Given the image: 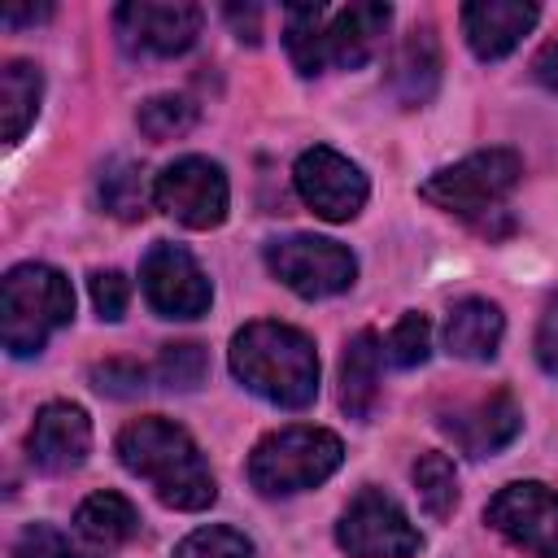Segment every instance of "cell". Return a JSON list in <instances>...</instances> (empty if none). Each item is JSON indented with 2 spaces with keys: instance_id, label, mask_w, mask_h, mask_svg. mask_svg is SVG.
<instances>
[{
  "instance_id": "ac0fdd59",
  "label": "cell",
  "mask_w": 558,
  "mask_h": 558,
  "mask_svg": "<svg viewBox=\"0 0 558 558\" xmlns=\"http://www.w3.org/2000/svg\"><path fill=\"white\" fill-rule=\"evenodd\" d=\"M501 336H506V318L493 301L484 296H462L449 305V318H445V349L453 357H466V362H488L497 357L501 349Z\"/></svg>"
},
{
  "instance_id": "30bf717a",
  "label": "cell",
  "mask_w": 558,
  "mask_h": 558,
  "mask_svg": "<svg viewBox=\"0 0 558 558\" xmlns=\"http://www.w3.org/2000/svg\"><path fill=\"white\" fill-rule=\"evenodd\" d=\"M140 288L144 301L161 318H201L214 301V283L201 270V262L170 240H157L140 262Z\"/></svg>"
},
{
  "instance_id": "e0dca14e",
  "label": "cell",
  "mask_w": 558,
  "mask_h": 558,
  "mask_svg": "<svg viewBox=\"0 0 558 558\" xmlns=\"http://www.w3.org/2000/svg\"><path fill=\"white\" fill-rule=\"evenodd\" d=\"M388 87L405 109H418L440 87V44L432 26H410L388 61Z\"/></svg>"
},
{
  "instance_id": "f1b7e54d",
  "label": "cell",
  "mask_w": 558,
  "mask_h": 558,
  "mask_svg": "<svg viewBox=\"0 0 558 558\" xmlns=\"http://www.w3.org/2000/svg\"><path fill=\"white\" fill-rule=\"evenodd\" d=\"M92 384H96V392H105V397H140V392L148 388V371H144L140 362L113 357V362L92 366Z\"/></svg>"
},
{
  "instance_id": "484cf974",
  "label": "cell",
  "mask_w": 558,
  "mask_h": 558,
  "mask_svg": "<svg viewBox=\"0 0 558 558\" xmlns=\"http://www.w3.org/2000/svg\"><path fill=\"white\" fill-rule=\"evenodd\" d=\"M9 558H105V549H87L52 523H26L17 532Z\"/></svg>"
},
{
  "instance_id": "3957f363",
  "label": "cell",
  "mask_w": 558,
  "mask_h": 558,
  "mask_svg": "<svg viewBox=\"0 0 558 558\" xmlns=\"http://www.w3.org/2000/svg\"><path fill=\"white\" fill-rule=\"evenodd\" d=\"M231 375L262 401L279 410H301L318 397V353L314 340L288 323H244L231 336Z\"/></svg>"
},
{
  "instance_id": "44dd1931",
  "label": "cell",
  "mask_w": 558,
  "mask_h": 558,
  "mask_svg": "<svg viewBox=\"0 0 558 558\" xmlns=\"http://www.w3.org/2000/svg\"><path fill=\"white\" fill-rule=\"evenodd\" d=\"M96 205L105 214H113L118 222H140L153 205V183H148L144 166L131 157H113L96 179Z\"/></svg>"
},
{
  "instance_id": "7c38bea8",
  "label": "cell",
  "mask_w": 558,
  "mask_h": 558,
  "mask_svg": "<svg viewBox=\"0 0 558 558\" xmlns=\"http://www.w3.org/2000/svg\"><path fill=\"white\" fill-rule=\"evenodd\" d=\"M292 183H296V196L327 222H349L362 214L366 196H371V183L366 174L336 148L327 144H314L296 157L292 166Z\"/></svg>"
},
{
  "instance_id": "603a6c76",
  "label": "cell",
  "mask_w": 558,
  "mask_h": 558,
  "mask_svg": "<svg viewBox=\"0 0 558 558\" xmlns=\"http://www.w3.org/2000/svg\"><path fill=\"white\" fill-rule=\"evenodd\" d=\"M414 488H418V501L432 519H449L458 510V475H453V462L445 453H423L414 462Z\"/></svg>"
},
{
  "instance_id": "836d02e7",
  "label": "cell",
  "mask_w": 558,
  "mask_h": 558,
  "mask_svg": "<svg viewBox=\"0 0 558 558\" xmlns=\"http://www.w3.org/2000/svg\"><path fill=\"white\" fill-rule=\"evenodd\" d=\"M52 17V4H39V9H4V26H22V22H44Z\"/></svg>"
},
{
  "instance_id": "7402d4cb",
  "label": "cell",
  "mask_w": 558,
  "mask_h": 558,
  "mask_svg": "<svg viewBox=\"0 0 558 558\" xmlns=\"http://www.w3.org/2000/svg\"><path fill=\"white\" fill-rule=\"evenodd\" d=\"M44 100V74L31 61H4L0 70V118H4V144H17L31 122L39 118Z\"/></svg>"
},
{
  "instance_id": "4dcf8cb0",
  "label": "cell",
  "mask_w": 558,
  "mask_h": 558,
  "mask_svg": "<svg viewBox=\"0 0 558 558\" xmlns=\"http://www.w3.org/2000/svg\"><path fill=\"white\" fill-rule=\"evenodd\" d=\"M536 362L545 375H558V296H549V305L536 323Z\"/></svg>"
},
{
  "instance_id": "f546056e",
  "label": "cell",
  "mask_w": 558,
  "mask_h": 558,
  "mask_svg": "<svg viewBox=\"0 0 558 558\" xmlns=\"http://www.w3.org/2000/svg\"><path fill=\"white\" fill-rule=\"evenodd\" d=\"M87 288H92V305H96V314H100L105 323H118V318L126 314L131 283H126L122 270H92Z\"/></svg>"
},
{
  "instance_id": "8992f818",
  "label": "cell",
  "mask_w": 558,
  "mask_h": 558,
  "mask_svg": "<svg viewBox=\"0 0 558 558\" xmlns=\"http://www.w3.org/2000/svg\"><path fill=\"white\" fill-rule=\"evenodd\" d=\"M523 174V161L519 153L510 148H484V153H471L453 166H440L436 174L423 179L418 196L432 201L436 209H449L466 222H475L480 231H488V218L501 214V201L514 192Z\"/></svg>"
},
{
  "instance_id": "4316f807",
  "label": "cell",
  "mask_w": 558,
  "mask_h": 558,
  "mask_svg": "<svg viewBox=\"0 0 558 558\" xmlns=\"http://www.w3.org/2000/svg\"><path fill=\"white\" fill-rule=\"evenodd\" d=\"M427 353H432V323H427V314L405 310V314L397 318V327L388 331V340H384V357H388L392 366L410 371V366H423Z\"/></svg>"
},
{
  "instance_id": "2e32d148",
  "label": "cell",
  "mask_w": 558,
  "mask_h": 558,
  "mask_svg": "<svg viewBox=\"0 0 558 558\" xmlns=\"http://www.w3.org/2000/svg\"><path fill=\"white\" fill-rule=\"evenodd\" d=\"M541 9L527 0H471L462 4V35L480 61H501L536 26Z\"/></svg>"
},
{
  "instance_id": "5b68a950",
  "label": "cell",
  "mask_w": 558,
  "mask_h": 558,
  "mask_svg": "<svg viewBox=\"0 0 558 558\" xmlns=\"http://www.w3.org/2000/svg\"><path fill=\"white\" fill-rule=\"evenodd\" d=\"M340 462H344V445L336 432L296 423V427H279L253 445L248 484L262 497H292V493H305V488L323 484L327 475H336Z\"/></svg>"
},
{
  "instance_id": "83f0119b",
  "label": "cell",
  "mask_w": 558,
  "mask_h": 558,
  "mask_svg": "<svg viewBox=\"0 0 558 558\" xmlns=\"http://www.w3.org/2000/svg\"><path fill=\"white\" fill-rule=\"evenodd\" d=\"M174 558H257V549L244 532H235L227 523H209V527L187 532L174 545Z\"/></svg>"
},
{
  "instance_id": "52a82bcc",
  "label": "cell",
  "mask_w": 558,
  "mask_h": 558,
  "mask_svg": "<svg viewBox=\"0 0 558 558\" xmlns=\"http://www.w3.org/2000/svg\"><path fill=\"white\" fill-rule=\"evenodd\" d=\"M336 545L349 558H414L423 549V536L397 497H388L384 488H362L336 523Z\"/></svg>"
},
{
  "instance_id": "cb8c5ba5",
  "label": "cell",
  "mask_w": 558,
  "mask_h": 558,
  "mask_svg": "<svg viewBox=\"0 0 558 558\" xmlns=\"http://www.w3.org/2000/svg\"><path fill=\"white\" fill-rule=\"evenodd\" d=\"M140 131L153 140V144H166V140H179L196 126V105L187 96H174V92H161V96H148L135 113Z\"/></svg>"
},
{
  "instance_id": "d4e9b609",
  "label": "cell",
  "mask_w": 558,
  "mask_h": 558,
  "mask_svg": "<svg viewBox=\"0 0 558 558\" xmlns=\"http://www.w3.org/2000/svg\"><path fill=\"white\" fill-rule=\"evenodd\" d=\"M209 375V357L196 340H179V344H161L157 362H153V379L161 388H174V392H192L201 388Z\"/></svg>"
},
{
  "instance_id": "5bb4252c",
  "label": "cell",
  "mask_w": 558,
  "mask_h": 558,
  "mask_svg": "<svg viewBox=\"0 0 558 558\" xmlns=\"http://www.w3.org/2000/svg\"><path fill=\"white\" fill-rule=\"evenodd\" d=\"M440 432L466 453V458H493L523 432V410L510 392H484L475 401H462L440 414Z\"/></svg>"
},
{
  "instance_id": "4fadbf2b",
  "label": "cell",
  "mask_w": 558,
  "mask_h": 558,
  "mask_svg": "<svg viewBox=\"0 0 558 558\" xmlns=\"http://www.w3.org/2000/svg\"><path fill=\"white\" fill-rule=\"evenodd\" d=\"M118 39L144 57H179L201 35V9L187 0H126L113 9Z\"/></svg>"
},
{
  "instance_id": "d6a6232c",
  "label": "cell",
  "mask_w": 558,
  "mask_h": 558,
  "mask_svg": "<svg viewBox=\"0 0 558 558\" xmlns=\"http://www.w3.org/2000/svg\"><path fill=\"white\" fill-rule=\"evenodd\" d=\"M532 74H536V83H541V87L558 92V39H554V44H545V48L536 52V61H532Z\"/></svg>"
},
{
  "instance_id": "1f68e13d",
  "label": "cell",
  "mask_w": 558,
  "mask_h": 558,
  "mask_svg": "<svg viewBox=\"0 0 558 558\" xmlns=\"http://www.w3.org/2000/svg\"><path fill=\"white\" fill-rule=\"evenodd\" d=\"M222 13H227V22H231V31H235L240 39H248V44L262 39V9H257V4H244V9H240V4H227Z\"/></svg>"
},
{
  "instance_id": "8fae6325",
  "label": "cell",
  "mask_w": 558,
  "mask_h": 558,
  "mask_svg": "<svg viewBox=\"0 0 558 558\" xmlns=\"http://www.w3.org/2000/svg\"><path fill=\"white\" fill-rule=\"evenodd\" d=\"M484 519L514 549L536 554V558H558V493L549 484H541V480L506 484L488 501Z\"/></svg>"
},
{
  "instance_id": "9a60e30c",
  "label": "cell",
  "mask_w": 558,
  "mask_h": 558,
  "mask_svg": "<svg viewBox=\"0 0 558 558\" xmlns=\"http://www.w3.org/2000/svg\"><path fill=\"white\" fill-rule=\"evenodd\" d=\"M26 453L44 475H70L92 453V418L74 401H48L26 436Z\"/></svg>"
},
{
  "instance_id": "9c48e42d",
  "label": "cell",
  "mask_w": 558,
  "mask_h": 558,
  "mask_svg": "<svg viewBox=\"0 0 558 558\" xmlns=\"http://www.w3.org/2000/svg\"><path fill=\"white\" fill-rule=\"evenodd\" d=\"M153 205L192 231H209L227 218L231 187H227V174L218 161L179 157L153 179Z\"/></svg>"
},
{
  "instance_id": "7a4b0ae2",
  "label": "cell",
  "mask_w": 558,
  "mask_h": 558,
  "mask_svg": "<svg viewBox=\"0 0 558 558\" xmlns=\"http://www.w3.org/2000/svg\"><path fill=\"white\" fill-rule=\"evenodd\" d=\"M113 449H118V462L131 475L153 484L161 506H170V510L214 506V497H218L214 471H209L205 453L196 449V440L179 423H170L161 414H144V418H135L118 432Z\"/></svg>"
},
{
  "instance_id": "6da1fadb",
  "label": "cell",
  "mask_w": 558,
  "mask_h": 558,
  "mask_svg": "<svg viewBox=\"0 0 558 558\" xmlns=\"http://www.w3.org/2000/svg\"><path fill=\"white\" fill-rule=\"evenodd\" d=\"M392 22L388 4L357 0V4H292L283 13V48L296 65V74L314 78L327 70H357L375 57L384 44V31Z\"/></svg>"
},
{
  "instance_id": "277c9868",
  "label": "cell",
  "mask_w": 558,
  "mask_h": 558,
  "mask_svg": "<svg viewBox=\"0 0 558 558\" xmlns=\"http://www.w3.org/2000/svg\"><path fill=\"white\" fill-rule=\"evenodd\" d=\"M74 318V288L48 262H22L0 279V340L13 357H31Z\"/></svg>"
},
{
  "instance_id": "ffe728a7",
  "label": "cell",
  "mask_w": 558,
  "mask_h": 558,
  "mask_svg": "<svg viewBox=\"0 0 558 558\" xmlns=\"http://www.w3.org/2000/svg\"><path fill=\"white\" fill-rule=\"evenodd\" d=\"M74 527L92 549H113L140 532V510L122 493H92L74 510Z\"/></svg>"
},
{
  "instance_id": "ba28073f",
  "label": "cell",
  "mask_w": 558,
  "mask_h": 558,
  "mask_svg": "<svg viewBox=\"0 0 558 558\" xmlns=\"http://www.w3.org/2000/svg\"><path fill=\"white\" fill-rule=\"evenodd\" d=\"M266 266L270 275L292 288L296 296H336L357 279V257L340 240L323 235H283L266 244Z\"/></svg>"
},
{
  "instance_id": "d6986e66",
  "label": "cell",
  "mask_w": 558,
  "mask_h": 558,
  "mask_svg": "<svg viewBox=\"0 0 558 558\" xmlns=\"http://www.w3.org/2000/svg\"><path fill=\"white\" fill-rule=\"evenodd\" d=\"M379 362L384 340L375 331H357L340 353V410L349 418H371L379 401Z\"/></svg>"
}]
</instances>
